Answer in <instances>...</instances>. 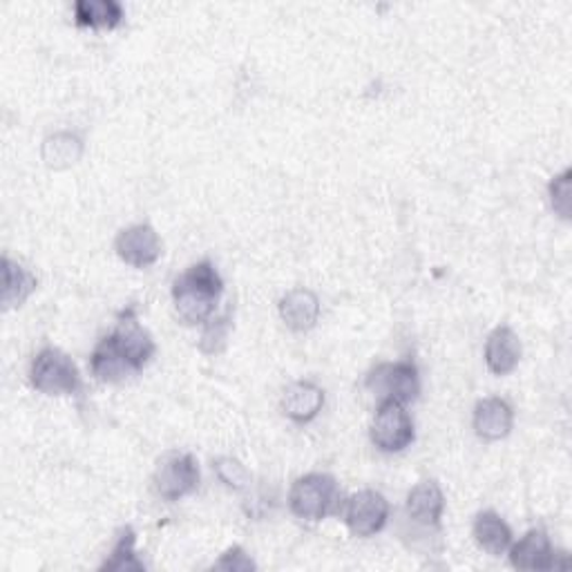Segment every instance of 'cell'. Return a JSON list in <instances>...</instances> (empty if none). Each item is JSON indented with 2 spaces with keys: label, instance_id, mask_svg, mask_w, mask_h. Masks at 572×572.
Segmentation results:
<instances>
[{
  "label": "cell",
  "instance_id": "6",
  "mask_svg": "<svg viewBox=\"0 0 572 572\" xmlns=\"http://www.w3.org/2000/svg\"><path fill=\"white\" fill-rule=\"evenodd\" d=\"M390 501L376 490H360L342 504L340 510L352 535L360 539H369L378 535V532H383L390 521Z\"/></svg>",
  "mask_w": 572,
  "mask_h": 572
},
{
  "label": "cell",
  "instance_id": "4",
  "mask_svg": "<svg viewBox=\"0 0 572 572\" xmlns=\"http://www.w3.org/2000/svg\"><path fill=\"white\" fill-rule=\"evenodd\" d=\"M416 438L409 411L398 401H380L373 423L371 443L385 454H398L407 449Z\"/></svg>",
  "mask_w": 572,
  "mask_h": 572
},
{
  "label": "cell",
  "instance_id": "7",
  "mask_svg": "<svg viewBox=\"0 0 572 572\" xmlns=\"http://www.w3.org/2000/svg\"><path fill=\"white\" fill-rule=\"evenodd\" d=\"M200 463L193 454L170 452L157 466L155 490L164 501H179L200 487Z\"/></svg>",
  "mask_w": 572,
  "mask_h": 572
},
{
  "label": "cell",
  "instance_id": "15",
  "mask_svg": "<svg viewBox=\"0 0 572 572\" xmlns=\"http://www.w3.org/2000/svg\"><path fill=\"white\" fill-rule=\"evenodd\" d=\"M280 318L291 331H312L320 318V300L309 289H293L280 300Z\"/></svg>",
  "mask_w": 572,
  "mask_h": 572
},
{
  "label": "cell",
  "instance_id": "13",
  "mask_svg": "<svg viewBox=\"0 0 572 572\" xmlns=\"http://www.w3.org/2000/svg\"><path fill=\"white\" fill-rule=\"evenodd\" d=\"M325 407V390L318 387L312 380H297L289 385L282 396V411L293 423L307 425Z\"/></svg>",
  "mask_w": 572,
  "mask_h": 572
},
{
  "label": "cell",
  "instance_id": "2",
  "mask_svg": "<svg viewBox=\"0 0 572 572\" xmlns=\"http://www.w3.org/2000/svg\"><path fill=\"white\" fill-rule=\"evenodd\" d=\"M342 504L345 501L338 481L325 472L300 476L289 492V508L302 521L318 523L331 514H340Z\"/></svg>",
  "mask_w": 572,
  "mask_h": 572
},
{
  "label": "cell",
  "instance_id": "12",
  "mask_svg": "<svg viewBox=\"0 0 572 572\" xmlns=\"http://www.w3.org/2000/svg\"><path fill=\"white\" fill-rule=\"evenodd\" d=\"M411 523L421 527H438L445 512V494L436 481H421L409 494L405 504Z\"/></svg>",
  "mask_w": 572,
  "mask_h": 572
},
{
  "label": "cell",
  "instance_id": "5",
  "mask_svg": "<svg viewBox=\"0 0 572 572\" xmlns=\"http://www.w3.org/2000/svg\"><path fill=\"white\" fill-rule=\"evenodd\" d=\"M367 390L378 394L380 401H398L409 405L421 394V376H418L414 360L378 365L367 376Z\"/></svg>",
  "mask_w": 572,
  "mask_h": 572
},
{
  "label": "cell",
  "instance_id": "21",
  "mask_svg": "<svg viewBox=\"0 0 572 572\" xmlns=\"http://www.w3.org/2000/svg\"><path fill=\"white\" fill-rule=\"evenodd\" d=\"M135 544H137V535H135V530L128 525L119 532V539L117 544H114L110 557L101 563V570L103 572H143L145 563L139 559Z\"/></svg>",
  "mask_w": 572,
  "mask_h": 572
},
{
  "label": "cell",
  "instance_id": "24",
  "mask_svg": "<svg viewBox=\"0 0 572 572\" xmlns=\"http://www.w3.org/2000/svg\"><path fill=\"white\" fill-rule=\"evenodd\" d=\"M570 179H572V170L565 168L561 175L552 177L548 186L550 204L561 219H570Z\"/></svg>",
  "mask_w": 572,
  "mask_h": 572
},
{
  "label": "cell",
  "instance_id": "1",
  "mask_svg": "<svg viewBox=\"0 0 572 572\" xmlns=\"http://www.w3.org/2000/svg\"><path fill=\"white\" fill-rule=\"evenodd\" d=\"M224 293V280L215 266L204 259L186 269L173 284L175 312L183 325H206Z\"/></svg>",
  "mask_w": 572,
  "mask_h": 572
},
{
  "label": "cell",
  "instance_id": "8",
  "mask_svg": "<svg viewBox=\"0 0 572 572\" xmlns=\"http://www.w3.org/2000/svg\"><path fill=\"white\" fill-rule=\"evenodd\" d=\"M114 338V345L119 347L128 365L139 373L157 352L155 340L141 327L135 307H128L119 314L117 327L110 333Z\"/></svg>",
  "mask_w": 572,
  "mask_h": 572
},
{
  "label": "cell",
  "instance_id": "23",
  "mask_svg": "<svg viewBox=\"0 0 572 572\" xmlns=\"http://www.w3.org/2000/svg\"><path fill=\"white\" fill-rule=\"evenodd\" d=\"M213 468L226 487L244 490L251 483V474L246 472V468L238 459H231V456H221V459L215 461Z\"/></svg>",
  "mask_w": 572,
  "mask_h": 572
},
{
  "label": "cell",
  "instance_id": "11",
  "mask_svg": "<svg viewBox=\"0 0 572 572\" xmlns=\"http://www.w3.org/2000/svg\"><path fill=\"white\" fill-rule=\"evenodd\" d=\"M472 425L479 438L501 441L514 428V409L504 398H483L474 407Z\"/></svg>",
  "mask_w": 572,
  "mask_h": 572
},
{
  "label": "cell",
  "instance_id": "20",
  "mask_svg": "<svg viewBox=\"0 0 572 572\" xmlns=\"http://www.w3.org/2000/svg\"><path fill=\"white\" fill-rule=\"evenodd\" d=\"M84 155V141L74 132H56L43 141V162L54 168L63 170L74 166Z\"/></svg>",
  "mask_w": 572,
  "mask_h": 572
},
{
  "label": "cell",
  "instance_id": "22",
  "mask_svg": "<svg viewBox=\"0 0 572 572\" xmlns=\"http://www.w3.org/2000/svg\"><path fill=\"white\" fill-rule=\"evenodd\" d=\"M228 335H231V312H226V314L219 316V318L213 316V318L204 325V331H202V340H200V349H202V354H206V356L221 354V352L226 349Z\"/></svg>",
  "mask_w": 572,
  "mask_h": 572
},
{
  "label": "cell",
  "instance_id": "16",
  "mask_svg": "<svg viewBox=\"0 0 572 572\" xmlns=\"http://www.w3.org/2000/svg\"><path fill=\"white\" fill-rule=\"evenodd\" d=\"M90 371L97 380L101 383H124L130 376H135L137 371L128 365V360L124 358V354L119 352V347L114 345V338L107 333L105 338L99 340V345L94 347L92 356H90Z\"/></svg>",
  "mask_w": 572,
  "mask_h": 572
},
{
  "label": "cell",
  "instance_id": "14",
  "mask_svg": "<svg viewBox=\"0 0 572 572\" xmlns=\"http://www.w3.org/2000/svg\"><path fill=\"white\" fill-rule=\"evenodd\" d=\"M521 360V340L519 335L501 325L494 329L485 340V365L494 376H508L517 369Z\"/></svg>",
  "mask_w": 572,
  "mask_h": 572
},
{
  "label": "cell",
  "instance_id": "18",
  "mask_svg": "<svg viewBox=\"0 0 572 572\" xmlns=\"http://www.w3.org/2000/svg\"><path fill=\"white\" fill-rule=\"evenodd\" d=\"M74 23L90 29H114L124 23V8L117 0H79L74 5Z\"/></svg>",
  "mask_w": 572,
  "mask_h": 572
},
{
  "label": "cell",
  "instance_id": "17",
  "mask_svg": "<svg viewBox=\"0 0 572 572\" xmlns=\"http://www.w3.org/2000/svg\"><path fill=\"white\" fill-rule=\"evenodd\" d=\"M472 535H474V542L479 544V548L492 557L506 555L514 542L512 527L506 523V519L501 514L492 512V510L476 514Z\"/></svg>",
  "mask_w": 572,
  "mask_h": 572
},
{
  "label": "cell",
  "instance_id": "10",
  "mask_svg": "<svg viewBox=\"0 0 572 572\" xmlns=\"http://www.w3.org/2000/svg\"><path fill=\"white\" fill-rule=\"evenodd\" d=\"M510 563L517 570H559V557L565 552H557L548 532L542 527H532L525 535L510 546Z\"/></svg>",
  "mask_w": 572,
  "mask_h": 572
},
{
  "label": "cell",
  "instance_id": "3",
  "mask_svg": "<svg viewBox=\"0 0 572 572\" xmlns=\"http://www.w3.org/2000/svg\"><path fill=\"white\" fill-rule=\"evenodd\" d=\"M29 383L46 396H72L81 390V373L67 354L46 347L31 360Z\"/></svg>",
  "mask_w": 572,
  "mask_h": 572
},
{
  "label": "cell",
  "instance_id": "9",
  "mask_svg": "<svg viewBox=\"0 0 572 572\" xmlns=\"http://www.w3.org/2000/svg\"><path fill=\"white\" fill-rule=\"evenodd\" d=\"M114 251L119 259L132 269H148L162 257V240L150 224H135L124 228L114 240Z\"/></svg>",
  "mask_w": 572,
  "mask_h": 572
},
{
  "label": "cell",
  "instance_id": "25",
  "mask_svg": "<svg viewBox=\"0 0 572 572\" xmlns=\"http://www.w3.org/2000/svg\"><path fill=\"white\" fill-rule=\"evenodd\" d=\"M215 570H228V572H249V570H255V561L251 559V555H246L244 548L240 546H233L228 548L215 563H213Z\"/></svg>",
  "mask_w": 572,
  "mask_h": 572
},
{
  "label": "cell",
  "instance_id": "19",
  "mask_svg": "<svg viewBox=\"0 0 572 572\" xmlns=\"http://www.w3.org/2000/svg\"><path fill=\"white\" fill-rule=\"evenodd\" d=\"M36 278L8 255L3 257V309L12 312L25 304V300L36 291Z\"/></svg>",
  "mask_w": 572,
  "mask_h": 572
}]
</instances>
